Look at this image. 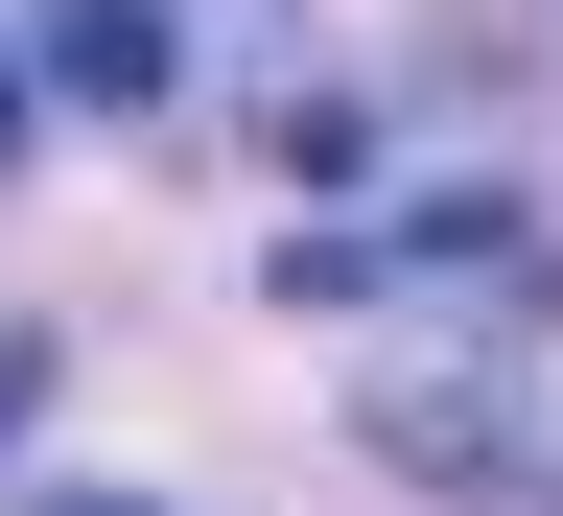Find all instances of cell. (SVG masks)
<instances>
[{
    "mask_svg": "<svg viewBox=\"0 0 563 516\" xmlns=\"http://www.w3.org/2000/svg\"><path fill=\"white\" fill-rule=\"evenodd\" d=\"M24 422H47V329H0V447H24Z\"/></svg>",
    "mask_w": 563,
    "mask_h": 516,
    "instance_id": "cell-3",
    "label": "cell"
},
{
    "mask_svg": "<svg viewBox=\"0 0 563 516\" xmlns=\"http://www.w3.org/2000/svg\"><path fill=\"white\" fill-rule=\"evenodd\" d=\"M376 447H399V470H517V422L446 399V376H399V399H376Z\"/></svg>",
    "mask_w": 563,
    "mask_h": 516,
    "instance_id": "cell-2",
    "label": "cell"
},
{
    "mask_svg": "<svg viewBox=\"0 0 563 516\" xmlns=\"http://www.w3.org/2000/svg\"><path fill=\"white\" fill-rule=\"evenodd\" d=\"M24 95H47V70H24V47H0V165H24Z\"/></svg>",
    "mask_w": 563,
    "mask_h": 516,
    "instance_id": "cell-4",
    "label": "cell"
},
{
    "mask_svg": "<svg viewBox=\"0 0 563 516\" xmlns=\"http://www.w3.org/2000/svg\"><path fill=\"white\" fill-rule=\"evenodd\" d=\"M24 70H47V95H165V0H47Z\"/></svg>",
    "mask_w": 563,
    "mask_h": 516,
    "instance_id": "cell-1",
    "label": "cell"
}]
</instances>
